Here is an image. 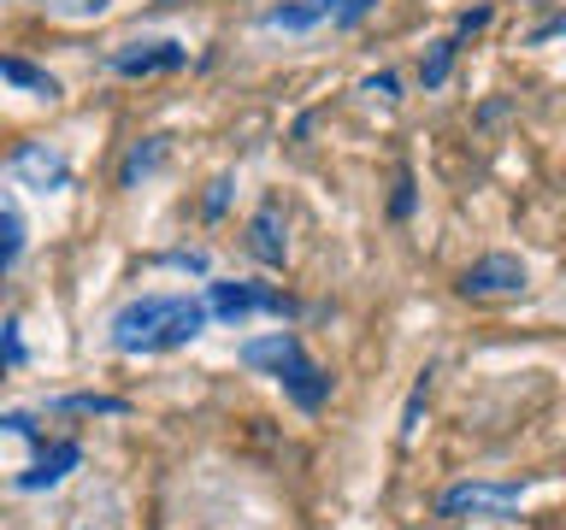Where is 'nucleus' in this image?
I'll return each instance as SVG.
<instances>
[{
	"label": "nucleus",
	"mask_w": 566,
	"mask_h": 530,
	"mask_svg": "<svg viewBox=\"0 0 566 530\" xmlns=\"http://www.w3.org/2000/svg\"><path fill=\"white\" fill-rule=\"evenodd\" d=\"M0 365H24V336H18V318L0 325Z\"/></svg>",
	"instance_id": "obj_18"
},
{
	"label": "nucleus",
	"mask_w": 566,
	"mask_h": 530,
	"mask_svg": "<svg viewBox=\"0 0 566 530\" xmlns=\"http://www.w3.org/2000/svg\"><path fill=\"white\" fill-rule=\"evenodd\" d=\"M0 431H12V436H30V442H35V418H30V413H0Z\"/></svg>",
	"instance_id": "obj_23"
},
{
	"label": "nucleus",
	"mask_w": 566,
	"mask_h": 530,
	"mask_svg": "<svg viewBox=\"0 0 566 530\" xmlns=\"http://www.w3.org/2000/svg\"><path fill=\"white\" fill-rule=\"evenodd\" d=\"M525 489V477H460L437 495V519H513Z\"/></svg>",
	"instance_id": "obj_3"
},
{
	"label": "nucleus",
	"mask_w": 566,
	"mask_h": 530,
	"mask_svg": "<svg viewBox=\"0 0 566 530\" xmlns=\"http://www.w3.org/2000/svg\"><path fill=\"white\" fill-rule=\"evenodd\" d=\"M77 466H83V448H77V442H53V448H42V459H35V466H30L24 477H18V489H24V495L60 489Z\"/></svg>",
	"instance_id": "obj_9"
},
{
	"label": "nucleus",
	"mask_w": 566,
	"mask_h": 530,
	"mask_svg": "<svg viewBox=\"0 0 566 530\" xmlns=\"http://www.w3.org/2000/svg\"><path fill=\"white\" fill-rule=\"evenodd\" d=\"M431 383H437V365H424L419 383H413V395H407V406H401V442L419 436V418H424V401H431Z\"/></svg>",
	"instance_id": "obj_14"
},
{
	"label": "nucleus",
	"mask_w": 566,
	"mask_h": 530,
	"mask_svg": "<svg viewBox=\"0 0 566 530\" xmlns=\"http://www.w3.org/2000/svg\"><path fill=\"white\" fill-rule=\"evenodd\" d=\"M0 371H7V365H0Z\"/></svg>",
	"instance_id": "obj_25"
},
{
	"label": "nucleus",
	"mask_w": 566,
	"mask_h": 530,
	"mask_svg": "<svg viewBox=\"0 0 566 530\" xmlns=\"http://www.w3.org/2000/svg\"><path fill=\"white\" fill-rule=\"evenodd\" d=\"M207 318H212L207 300H195V295H136L113 312L106 342L118 353H136V360H148V353H177L207 330Z\"/></svg>",
	"instance_id": "obj_1"
},
{
	"label": "nucleus",
	"mask_w": 566,
	"mask_h": 530,
	"mask_svg": "<svg viewBox=\"0 0 566 530\" xmlns=\"http://www.w3.org/2000/svg\"><path fill=\"white\" fill-rule=\"evenodd\" d=\"M207 312L224 318V325H242V318H254V312L290 318L295 300L283 289H272V283H207Z\"/></svg>",
	"instance_id": "obj_5"
},
{
	"label": "nucleus",
	"mask_w": 566,
	"mask_h": 530,
	"mask_svg": "<svg viewBox=\"0 0 566 530\" xmlns=\"http://www.w3.org/2000/svg\"><path fill=\"white\" fill-rule=\"evenodd\" d=\"M371 12H378V0H283V7L260 12V24L283 30V35H307V30H318L331 18L336 30H360Z\"/></svg>",
	"instance_id": "obj_4"
},
{
	"label": "nucleus",
	"mask_w": 566,
	"mask_h": 530,
	"mask_svg": "<svg viewBox=\"0 0 566 530\" xmlns=\"http://www.w3.org/2000/svg\"><path fill=\"white\" fill-rule=\"evenodd\" d=\"M237 360L248 365V371H265L283 395H290L301 413H318V406L331 401V389H336V378L325 365L307 353V342H301L295 330H265V336H248V342L237 348Z\"/></svg>",
	"instance_id": "obj_2"
},
{
	"label": "nucleus",
	"mask_w": 566,
	"mask_h": 530,
	"mask_svg": "<svg viewBox=\"0 0 566 530\" xmlns=\"http://www.w3.org/2000/svg\"><path fill=\"white\" fill-rule=\"evenodd\" d=\"M389 219H413V171H396V194H389Z\"/></svg>",
	"instance_id": "obj_17"
},
{
	"label": "nucleus",
	"mask_w": 566,
	"mask_h": 530,
	"mask_svg": "<svg viewBox=\"0 0 566 530\" xmlns=\"http://www.w3.org/2000/svg\"><path fill=\"white\" fill-rule=\"evenodd\" d=\"M490 18H495V7H472V12H460V24H454V35L467 42V35H478V30H490Z\"/></svg>",
	"instance_id": "obj_21"
},
{
	"label": "nucleus",
	"mask_w": 566,
	"mask_h": 530,
	"mask_svg": "<svg viewBox=\"0 0 566 530\" xmlns=\"http://www.w3.org/2000/svg\"><path fill=\"white\" fill-rule=\"evenodd\" d=\"M53 413H101V418H118V413H130V401H118V395H60V401H53Z\"/></svg>",
	"instance_id": "obj_15"
},
{
	"label": "nucleus",
	"mask_w": 566,
	"mask_h": 530,
	"mask_svg": "<svg viewBox=\"0 0 566 530\" xmlns=\"http://www.w3.org/2000/svg\"><path fill=\"white\" fill-rule=\"evenodd\" d=\"M12 177L35 194H60L71 183V166H65V153L48 148V141H24V148L12 153Z\"/></svg>",
	"instance_id": "obj_8"
},
{
	"label": "nucleus",
	"mask_w": 566,
	"mask_h": 530,
	"mask_svg": "<svg viewBox=\"0 0 566 530\" xmlns=\"http://www.w3.org/2000/svg\"><path fill=\"white\" fill-rule=\"evenodd\" d=\"M0 83L30 88V95H42V100L60 95V77H53V71H42V65H30V60H18V53H0Z\"/></svg>",
	"instance_id": "obj_11"
},
{
	"label": "nucleus",
	"mask_w": 566,
	"mask_h": 530,
	"mask_svg": "<svg viewBox=\"0 0 566 530\" xmlns=\"http://www.w3.org/2000/svg\"><path fill=\"white\" fill-rule=\"evenodd\" d=\"M454 289L467 300H513V295L531 289V272H525L520 254H484V259H472L467 272H460Z\"/></svg>",
	"instance_id": "obj_6"
},
{
	"label": "nucleus",
	"mask_w": 566,
	"mask_h": 530,
	"mask_svg": "<svg viewBox=\"0 0 566 530\" xmlns=\"http://www.w3.org/2000/svg\"><path fill=\"white\" fill-rule=\"evenodd\" d=\"M106 65H113L118 77H159V71H184L189 47L184 42H118L106 53Z\"/></svg>",
	"instance_id": "obj_7"
},
{
	"label": "nucleus",
	"mask_w": 566,
	"mask_h": 530,
	"mask_svg": "<svg viewBox=\"0 0 566 530\" xmlns=\"http://www.w3.org/2000/svg\"><path fill=\"white\" fill-rule=\"evenodd\" d=\"M454 53H460V35H437V42L424 47V60H419V83H424V88H442V83H449Z\"/></svg>",
	"instance_id": "obj_12"
},
{
	"label": "nucleus",
	"mask_w": 566,
	"mask_h": 530,
	"mask_svg": "<svg viewBox=\"0 0 566 530\" xmlns=\"http://www.w3.org/2000/svg\"><path fill=\"white\" fill-rule=\"evenodd\" d=\"M248 254H254L260 265H283V254H290V230H283L277 201H265L254 219H248Z\"/></svg>",
	"instance_id": "obj_10"
},
{
	"label": "nucleus",
	"mask_w": 566,
	"mask_h": 530,
	"mask_svg": "<svg viewBox=\"0 0 566 530\" xmlns=\"http://www.w3.org/2000/svg\"><path fill=\"white\" fill-rule=\"evenodd\" d=\"M224 194H230V177H219V183L207 189V219H219V212H224Z\"/></svg>",
	"instance_id": "obj_24"
},
{
	"label": "nucleus",
	"mask_w": 566,
	"mask_h": 530,
	"mask_svg": "<svg viewBox=\"0 0 566 530\" xmlns=\"http://www.w3.org/2000/svg\"><path fill=\"white\" fill-rule=\"evenodd\" d=\"M555 35H566V12H548L543 24L525 35V47H543V42H555Z\"/></svg>",
	"instance_id": "obj_20"
},
{
	"label": "nucleus",
	"mask_w": 566,
	"mask_h": 530,
	"mask_svg": "<svg viewBox=\"0 0 566 530\" xmlns=\"http://www.w3.org/2000/svg\"><path fill=\"white\" fill-rule=\"evenodd\" d=\"M24 236H30L24 219H18L12 206H0V277H7L12 265H18V254H24Z\"/></svg>",
	"instance_id": "obj_13"
},
{
	"label": "nucleus",
	"mask_w": 566,
	"mask_h": 530,
	"mask_svg": "<svg viewBox=\"0 0 566 530\" xmlns=\"http://www.w3.org/2000/svg\"><path fill=\"white\" fill-rule=\"evenodd\" d=\"M48 12H65V18H101L106 0H42Z\"/></svg>",
	"instance_id": "obj_19"
},
{
	"label": "nucleus",
	"mask_w": 566,
	"mask_h": 530,
	"mask_svg": "<svg viewBox=\"0 0 566 530\" xmlns=\"http://www.w3.org/2000/svg\"><path fill=\"white\" fill-rule=\"evenodd\" d=\"M159 159H166V141H148V148H130V159H124V171H118V183L124 189H136V177H148Z\"/></svg>",
	"instance_id": "obj_16"
},
{
	"label": "nucleus",
	"mask_w": 566,
	"mask_h": 530,
	"mask_svg": "<svg viewBox=\"0 0 566 530\" xmlns=\"http://www.w3.org/2000/svg\"><path fill=\"white\" fill-rule=\"evenodd\" d=\"M360 88H366L371 100H396V88H401V83H396V71H378V77H366Z\"/></svg>",
	"instance_id": "obj_22"
}]
</instances>
